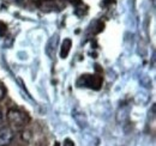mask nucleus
Returning a JSON list of instances; mask_svg holds the SVG:
<instances>
[{
    "instance_id": "1",
    "label": "nucleus",
    "mask_w": 156,
    "mask_h": 146,
    "mask_svg": "<svg viewBox=\"0 0 156 146\" xmlns=\"http://www.w3.org/2000/svg\"><path fill=\"white\" fill-rule=\"evenodd\" d=\"M7 120L10 125L16 129L24 127L29 122V117L25 113L20 111L18 109H10L7 111Z\"/></svg>"
},
{
    "instance_id": "2",
    "label": "nucleus",
    "mask_w": 156,
    "mask_h": 146,
    "mask_svg": "<svg viewBox=\"0 0 156 146\" xmlns=\"http://www.w3.org/2000/svg\"><path fill=\"white\" fill-rule=\"evenodd\" d=\"M77 85L80 88H89V89L98 90L102 85V78L94 74H84L78 79Z\"/></svg>"
},
{
    "instance_id": "3",
    "label": "nucleus",
    "mask_w": 156,
    "mask_h": 146,
    "mask_svg": "<svg viewBox=\"0 0 156 146\" xmlns=\"http://www.w3.org/2000/svg\"><path fill=\"white\" fill-rule=\"evenodd\" d=\"M58 42H59V35L55 34L49 38L47 46H46V54L48 55L49 59H54L55 56V50H57V47H58Z\"/></svg>"
},
{
    "instance_id": "4",
    "label": "nucleus",
    "mask_w": 156,
    "mask_h": 146,
    "mask_svg": "<svg viewBox=\"0 0 156 146\" xmlns=\"http://www.w3.org/2000/svg\"><path fill=\"white\" fill-rule=\"evenodd\" d=\"M13 139V132L9 127L0 128V146H7Z\"/></svg>"
},
{
    "instance_id": "5",
    "label": "nucleus",
    "mask_w": 156,
    "mask_h": 146,
    "mask_svg": "<svg viewBox=\"0 0 156 146\" xmlns=\"http://www.w3.org/2000/svg\"><path fill=\"white\" fill-rule=\"evenodd\" d=\"M72 47V41L71 38H65L62 44H61V50H60V56L62 59H66V56L70 53V49Z\"/></svg>"
},
{
    "instance_id": "6",
    "label": "nucleus",
    "mask_w": 156,
    "mask_h": 146,
    "mask_svg": "<svg viewBox=\"0 0 156 146\" xmlns=\"http://www.w3.org/2000/svg\"><path fill=\"white\" fill-rule=\"evenodd\" d=\"M6 31H7V25L0 20V36H4L6 34Z\"/></svg>"
},
{
    "instance_id": "7",
    "label": "nucleus",
    "mask_w": 156,
    "mask_h": 146,
    "mask_svg": "<svg viewBox=\"0 0 156 146\" xmlns=\"http://www.w3.org/2000/svg\"><path fill=\"white\" fill-rule=\"evenodd\" d=\"M62 146H75V144H73V141H72L71 139H66V140L64 141V145Z\"/></svg>"
},
{
    "instance_id": "8",
    "label": "nucleus",
    "mask_w": 156,
    "mask_h": 146,
    "mask_svg": "<svg viewBox=\"0 0 156 146\" xmlns=\"http://www.w3.org/2000/svg\"><path fill=\"white\" fill-rule=\"evenodd\" d=\"M4 95H5V91H4V89H2L1 86H0V99H1L2 97H4Z\"/></svg>"
},
{
    "instance_id": "9",
    "label": "nucleus",
    "mask_w": 156,
    "mask_h": 146,
    "mask_svg": "<svg viewBox=\"0 0 156 146\" xmlns=\"http://www.w3.org/2000/svg\"><path fill=\"white\" fill-rule=\"evenodd\" d=\"M0 122H1V113H0Z\"/></svg>"
},
{
    "instance_id": "10",
    "label": "nucleus",
    "mask_w": 156,
    "mask_h": 146,
    "mask_svg": "<svg viewBox=\"0 0 156 146\" xmlns=\"http://www.w3.org/2000/svg\"><path fill=\"white\" fill-rule=\"evenodd\" d=\"M71 1H72V0H71Z\"/></svg>"
}]
</instances>
